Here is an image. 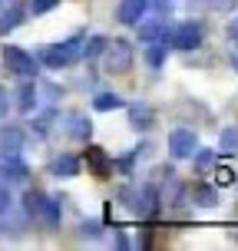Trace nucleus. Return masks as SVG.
I'll return each instance as SVG.
<instances>
[{
  "label": "nucleus",
  "mask_w": 238,
  "mask_h": 251,
  "mask_svg": "<svg viewBox=\"0 0 238 251\" xmlns=\"http://www.w3.org/2000/svg\"><path fill=\"white\" fill-rule=\"evenodd\" d=\"M83 235H86V238H96V235H100V222H86V225H83Z\"/></svg>",
  "instance_id": "nucleus-30"
},
{
  "label": "nucleus",
  "mask_w": 238,
  "mask_h": 251,
  "mask_svg": "<svg viewBox=\"0 0 238 251\" xmlns=\"http://www.w3.org/2000/svg\"><path fill=\"white\" fill-rule=\"evenodd\" d=\"M165 43L176 47V50H195V47L202 43V26L192 24V20H185V24H179L176 30L165 33Z\"/></svg>",
  "instance_id": "nucleus-5"
},
{
  "label": "nucleus",
  "mask_w": 238,
  "mask_h": 251,
  "mask_svg": "<svg viewBox=\"0 0 238 251\" xmlns=\"http://www.w3.org/2000/svg\"><path fill=\"white\" fill-rule=\"evenodd\" d=\"M232 66H235V70H238V53H235V56H232Z\"/></svg>",
  "instance_id": "nucleus-35"
},
{
  "label": "nucleus",
  "mask_w": 238,
  "mask_h": 251,
  "mask_svg": "<svg viewBox=\"0 0 238 251\" xmlns=\"http://www.w3.org/2000/svg\"><path fill=\"white\" fill-rule=\"evenodd\" d=\"M165 53H169V47H165L162 40H159V43H149V53H146V56H149V63H152V66H162Z\"/></svg>",
  "instance_id": "nucleus-23"
},
{
  "label": "nucleus",
  "mask_w": 238,
  "mask_h": 251,
  "mask_svg": "<svg viewBox=\"0 0 238 251\" xmlns=\"http://www.w3.org/2000/svg\"><path fill=\"white\" fill-rule=\"evenodd\" d=\"M53 119H56V113H53V109H50V113H43L40 119H33V132L47 136V132H50V123H53Z\"/></svg>",
  "instance_id": "nucleus-24"
},
{
  "label": "nucleus",
  "mask_w": 238,
  "mask_h": 251,
  "mask_svg": "<svg viewBox=\"0 0 238 251\" xmlns=\"http://www.w3.org/2000/svg\"><path fill=\"white\" fill-rule=\"evenodd\" d=\"M0 178L3 182H24V178H30V169L20 162V155L0 152Z\"/></svg>",
  "instance_id": "nucleus-8"
},
{
  "label": "nucleus",
  "mask_w": 238,
  "mask_h": 251,
  "mask_svg": "<svg viewBox=\"0 0 238 251\" xmlns=\"http://www.w3.org/2000/svg\"><path fill=\"white\" fill-rule=\"evenodd\" d=\"M7 212H10V192H7V188L0 185V218H3Z\"/></svg>",
  "instance_id": "nucleus-27"
},
{
  "label": "nucleus",
  "mask_w": 238,
  "mask_h": 251,
  "mask_svg": "<svg viewBox=\"0 0 238 251\" xmlns=\"http://www.w3.org/2000/svg\"><path fill=\"white\" fill-rule=\"evenodd\" d=\"M37 86L30 83V79H24V86H20V93H17V109L20 113H33L37 109Z\"/></svg>",
  "instance_id": "nucleus-18"
},
{
  "label": "nucleus",
  "mask_w": 238,
  "mask_h": 251,
  "mask_svg": "<svg viewBox=\"0 0 238 251\" xmlns=\"http://www.w3.org/2000/svg\"><path fill=\"white\" fill-rule=\"evenodd\" d=\"M30 218H37V222H43L47 228H56L60 225V199H50V195H43L37 205V212L30 215Z\"/></svg>",
  "instance_id": "nucleus-10"
},
{
  "label": "nucleus",
  "mask_w": 238,
  "mask_h": 251,
  "mask_svg": "<svg viewBox=\"0 0 238 251\" xmlns=\"http://www.w3.org/2000/svg\"><path fill=\"white\" fill-rule=\"evenodd\" d=\"M218 155H238V129L235 126L222 129V136H218Z\"/></svg>",
  "instance_id": "nucleus-20"
},
{
  "label": "nucleus",
  "mask_w": 238,
  "mask_h": 251,
  "mask_svg": "<svg viewBox=\"0 0 238 251\" xmlns=\"http://www.w3.org/2000/svg\"><path fill=\"white\" fill-rule=\"evenodd\" d=\"M172 3H176V0H149V7H156V10H159V17H162V13L169 10Z\"/></svg>",
  "instance_id": "nucleus-29"
},
{
  "label": "nucleus",
  "mask_w": 238,
  "mask_h": 251,
  "mask_svg": "<svg viewBox=\"0 0 238 251\" xmlns=\"http://www.w3.org/2000/svg\"><path fill=\"white\" fill-rule=\"evenodd\" d=\"M113 245H116V248H129V238H126L123 231H116V238H113Z\"/></svg>",
  "instance_id": "nucleus-32"
},
{
  "label": "nucleus",
  "mask_w": 238,
  "mask_h": 251,
  "mask_svg": "<svg viewBox=\"0 0 238 251\" xmlns=\"http://www.w3.org/2000/svg\"><path fill=\"white\" fill-rule=\"evenodd\" d=\"M146 10H149V0H123V3H119V24L136 26Z\"/></svg>",
  "instance_id": "nucleus-12"
},
{
  "label": "nucleus",
  "mask_w": 238,
  "mask_h": 251,
  "mask_svg": "<svg viewBox=\"0 0 238 251\" xmlns=\"http://www.w3.org/2000/svg\"><path fill=\"white\" fill-rule=\"evenodd\" d=\"M195 149H199V139L192 129H172L169 132V155L172 159H192Z\"/></svg>",
  "instance_id": "nucleus-6"
},
{
  "label": "nucleus",
  "mask_w": 238,
  "mask_h": 251,
  "mask_svg": "<svg viewBox=\"0 0 238 251\" xmlns=\"http://www.w3.org/2000/svg\"><path fill=\"white\" fill-rule=\"evenodd\" d=\"M106 43H109L106 37H89V40H83V56H86V60H96V56H103Z\"/></svg>",
  "instance_id": "nucleus-21"
},
{
  "label": "nucleus",
  "mask_w": 238,
  "mask_h": 251,
  "mask_svg": "<svg viewBox=\"0 0 238 251\" xmlns=\"http://www.w3.org/2000/svg\"><path fill=\"white\" fill-rule=\"evenodd\" d=\"M209 7H212V10H232L235 0H209Z\"/></svg>",
  "instance_id": "nucleus-28"
},
{
  "label": "nucleus",
  "mask_w": 238,
  "mask_h": 251,
  "mask_svg": "<svg viewBox=\"0 0 238 251\" xmlns=\"http://www.w3.org/2000/svg\"><path fill=\"white\" fill-rule=\"evenodd\" d=\"M86 165H89V172L96 178H109L116 172V162L109 159V152L100 149V146H89L86 149Z\"/></svg>",
  "instance_id": "nucleus-7"
},
{
  "label": "nucleus",
  "mask_w": 238,
  "mask_h": 251,
  "mask_svg": "<svg viewBox=\"0 0 238 251\" xmlns=\"http://www.w3.org/2000/svg\"><path fill=\"white\" fill-rule=\"evenodd\" d=\"M93 109H100V113H113V109H126V100L119 93H100L96 100H93Z\"/></svg>",
  "instance_id": "nucleus-19"
},
{
  "label": "nucleus",
  "mask_w": 238,
  "mask_h": 251,
  "mask_svg": "<svg viewBox=\"0 0 238 251\" xmlns=\"http://www.w3.org/2000/svg\"><path fill=\"white\" fill-rule=\"evenodd\" d=\"M7 109H10V100H7V89L0 86V116H7Z\"/></svg>",
  "instance_id": "nucleus-31"
},
{
  "label": "nucleus",
  "mask_w": 238,
  "mask_h": 251,
  "mask_svg": "<svg viewBox=\"0 0 238 251\" xmlns=\"http://www.w3.org/2000/svg\"><path fill=\"white\" fill-rule=\"evenodd\" d=\"M152 123H156V113H152V106H129V126L132 129H152Z\"/></svg>",
  "instance_id": "nucleus-15"
},
{
  "label": "nucleus",
  "mask_w": 238,
  "mask_h": 251,
  "mask_svg": "<svg viewBox=\"0 0 238 251\" xmlns=\"http://www.w3.org/2000/svg\"><path fill=\"white\" fill-rule=\"evenodd\" d=\"M20 146H24V132L10 126V129H0V152H13L20 155Z\"/></svg>",
  "instance_id": "nucleus-17"
},
{
  "label": "nucleus",
  "mask_w": 238,
  "mask_h": 251,
  "mask_svg": "<svg viewBox=\"0 0 238 251\" xmlns=\"http://www.w3.org/2000/svg\"><path fill=\"white\" fill-rule=\"evenodd\" d=\"M228 37H232V40H235V43H238V17H235V20H232V26H228Z\"/></svg>",
  "instance_id": "nucleus-33"
},
{
  "label": "nucleus",
  "mask_w": 238,
  "mask_h": 251,
  "mask_svg": "<svg viewBox=\"0 0 238 251\" xmlns=\"http://www.w3.org/2000/svg\"><path fill=\"white\" fill-rule=\"evenodd\" d=\"M60 0H30V7H33V13H47V10H53Z\"/></svg>",
  "instance_id": "nucleus-26"
},
{
  "label": "nucleus",
  "mask_w": 238,
  "mask_h": 251,
  "mask_svg": "<svg viewBox=\"0 0 238 251\" xmlns=\"http://www.w3.org/2000/svg\"><path fill=\"white\" fill-rule=\"evenodd\" d=\"M103 66L109 76H126L132 70V47L126 40H116V43H106L103 50Z\"/></svg>",
  "instance_id": "nucleus-2"
},
{
  "label": "nucleus",
  "mask_w": 238,
  "mask_h": 251,
  "mask_svg": "<svg viewBox=\"0 0 238 251\" xmlns=\"http://www.w3.org/2000/svg\"><path fill=\"white\" fill-rule=\"evenodd\" d=\"M192 159H195V169H199V172H209V169L215 165V159H218V152L215 149H195Z\"/></svg>",
  "instance_id": "nucleus-22"
},
{
  "label": "nucleus",
  "mask_w": 238,
  "mask_h": 251,
  "mask_svg": "<svg viewBox=\"0 0 238 251\" xmlns=\"http://www.w3.org/2000/svg\"><path fill=\"white\" fill-rule=\"evenodd\" d=\"M165 33H169V26H165L162 17L142 20V24H139V40H142V43H159V40L165 43ZM165 47H169V43H165Z\"/></svg>",
  "instance_id": "nucleus-11"
},
{
  "label": "nucleus",
  "mask_w": 238,
  "mask_h": 251,
  "mask_svg": "<svg viewBox=\"0 0 238 251\" xmlns=\"http://www.w3.org/2000/svg\"><path fill=\"white\" fill-rule=\"evenodd\" d=\"M215 182H218V185H232V182H235V169H222V165H218Z\"/></svg>",
  "instance_id": "nucleus-25"
},
{
  "label": "nucleus",
  "mask_w": 238,
  "mask_h": 251,
  "mask_svg": "<svg viewBox=\"0 0 238 251\" xmlns=\"http://www.w3.org/2000/svg\"><path fill=\"white\" fill-rule=\"evenodd\" d=\"M63 123H66V136H70V139L89 142L93 123H89V116H86V113H66V116H63Z\"/></svg>",
  "instance_id": "nucleus-9"
},
{
  "label": "nucleus",
  "mask_w": 238,
  "mask_h": 251,
  "mask_svg": "<svg viewBox=\"0 0 238 251\" xmlns=\"http://www.w3.org/2000/svg\"><path fill=\"white\" fill-rule=\"evenodd\" d=\"M149 245H152V235H149V231H146V235H139V248H149Z\"/></svg>",
  "instance_id": "nucleus-34"
},
{
  "label": "nucleus",
  "mask_w": 238,
  "mask_h": 251,
  "mask_svg": "<svg viewBox=\"0 0 238 251\" xmlns=\"http://www.w3.org/2000/svg\"><path fill=\"white\" fill-rule=\"evenodd\" d=\"M123 195H132V192H123ZM132 212L142 218V222H149L159 215V192L156 185H139L136 195H132Z\"/></svg>",
  "instance_id": "nucleus-4"
},
{
  "label": "nucleus",
  "mask_w": 238,
  "mask_h": 251,
  "mask_svg": "<svg viewBox=\"0 0 238 251\" xmlns=\"http://www.w3.org/2000/svg\"><path fill=\"white\" fill-rule=\"evenodd\" d=\"M3 63H7V70L17 73L20 79H33L37 76V60L24 50V47H3Z\"/></svg>",
  "instance_id": "nucleus-3"
},
{
  "label": "nucleus",
  "mask_w": 238,
  "mask_h": 251,
  "mask_svg": "<svg viewBox=\"0 0 238 251\" xmlns=\"http://www.w3.org/2000/svg\"><path fill=\"white\" fill-rule=\"evenodd\" d=\"M192 201L202 205V208H215V205H218V192H215L212 185H205V182H195V185H192Z\"/></svg>",
  "instance_id": "nucleus-16"
},
{
  "label": "nucleus",
  "mask_w": 238,
  "mask_h": 251,
  "mask_svg": "<svg viewBox=\"0 0 238 251\" xmlns=\"http://www.w3.org/2000/svg\"><path fill=\"white\" fill-rule=\"evenodd\" d=\"M83 33H76V37L63 40V43H53V47H47V50L40 53V63L43 66H50V70H63V66H70V63H76L79 56H83Z\"/></svg>",
  "instance_id": "nucleus-1"
},
{
  "label": "nucleus",
  "mask_w": 238,
  "mask_h": 251,
  "mask_svg": "<svg viewBox=\"0 0 238 251\" xmlns=\"http://www.w3.org/2000/svg\"><path fill=\"white\" fill-rule=\"evenodd\" d=\"M50 172L56 178H73L76 172H79V159H76L73 152H60V155L50 162Z\"/></svg>",
  "instance_id": "nucleus-13"
},
{
  "label": "nucleus",
  "mask_w": 238,
  "mask_h": 251,
  "mask_svg": "<svg viewBox=\"0 0 238 251\" xmlns=\"http://www.w3.org/2000/svg\"><path fill=\"white\" fill-rule=\"evenodd\" d=\"M24 17H26L24 3H20V0H13L7 10H0V33H10L13 26H20V24H24Z\"/></svg>",
  "instance_id": "nucleus-14"
}]
</instances>
